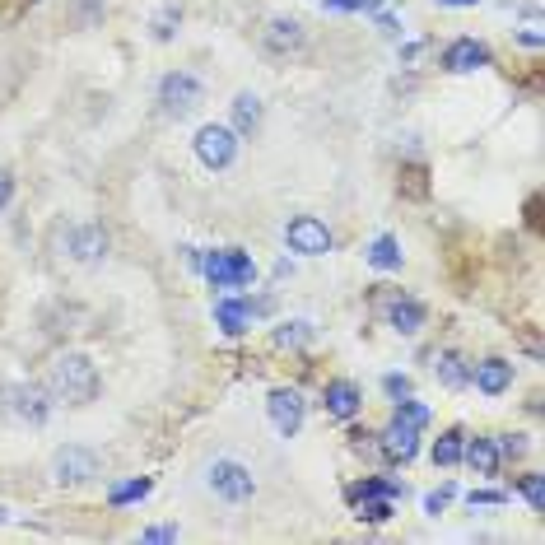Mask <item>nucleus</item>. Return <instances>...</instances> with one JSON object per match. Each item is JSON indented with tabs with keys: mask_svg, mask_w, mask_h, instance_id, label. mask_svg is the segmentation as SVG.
<instances>
[{
	"mask_svg": "<svg viewBox=\"0 0 545 545\" xmlns=\"http://www.w3.org/2000/svg\"><path fill=\"white\" fill-rule=\"evenodd\" d=\"M355 504H359L355 518L359 522H373V527H378V522H387L396 513V499H387V494H364V499H355Z\"/></svg>",
	"mask_w": 545,
	"mask_h": 545,
	"instance_id": "b1692460",
	"label": "nucleus"
},
{
	"mask_svg": "<svg viewBox=\"0 0 545 545\" xmlns=\"http://www.w3.org/2000/svg\"><path fill=\"white\" fill-rule=\"evenodd\" d=\"M368 266H373V271H401V243H396L392 233H378V238H373V243H368Z\"/></svg>",
	"mask_w": 545,
	"mask_h": 545,
	"instance_id": "aec40b11",
	"label": "nucleus"
},
{
	"mask_svg": "<svg viewBox=\"0 0 545 545\" xmlns=\"http://www.w3.org/2000/svg\"><path fill=\"white\" fill-rule=\"evenodd\" d=\"M462 443H466L462 429H448V434H438V443H434V466H457V462H462Z\"/></svg>",
	"mask_w": 545,
	"mask_h": 545,
	"instance_id": "393cba45",
	"label": "nucleus"
},
{
	"mask_svg": "<svg viewBox=\"0 0 545 545\" xmlns=\"http://www.w3.org/2000/svg\"><path fill=\"white\" fill-rule=\"evenodd\" d=\"M331 14H373L378 10V0H322Z\"/></svg>",
	"mask_w": 545,
	"mask_h": 545,
	"instance_id": "c85d7f7f",
	"label": "nucleus"
},
{
	"mask_svg": "<svg viewBox=\"0 0 545 545\" xmlns=\"http://www.w3.org/2000/svg\"><path fill=\"white\" fill-rule=\"evenodd\" d=\"M10 201H14V178L5 173V168H0V210H5Z\"/></svg>",
	"mask_w": 545,
	"mask_h": 545,
	"instance_id": "f704fd0d",
	"label": "nucleus"
},
{
	"mask_svg": "<svg viewBox=\"0 0 545 545\" xmlns=\"http://www.w3.org/2000/svg\"><path fill=\"white\" fill-rule=\"evenodd\" d=\"M154 480L150 476H136V480H122V485H112L108 490V504L112 508H126V504H140V499H150Z\"/></svg>",
	"mask_w": 545,
	"mask_h": 545,
	"instance_id": "4be33fe9",
	"label": "nucleus"
},
{
	"mask_svg": "<svg viewBox=\"0 0 545 545\" xmlns=\"http://www.w3.org/2000/svg\"><path fill=\"white\" fill-rule=\"evenodd\" d=\"M191 145H196V159H201L210 173H224V168H233V159H238V131L224 122H205Z\"/></svg>",
	"mask_w": 545,
	"mask_h": 545,
	"instance_id": "39448f33",
	"label": "nucleus"
},
{
	"mask_svg": "<svg viewBox=\"0 0 545 545\" xmlns=\"http://www.w3.org/2000/svg\"><path fill=\"white\" fill-rule=\"evenodd\" d=\"M205 485L215 499L224 504H252L257 499V476H252V466L238 462V457H215V462L205 466Z\"/></svg>",
	"mask_w": 545,
	"mask_h": 545,
	"instance_id": "f03ea898",
	"label": "nucleus"
},
{
	"mask_svg": "<svg viewBox=\"0 0 545 545\" xmlns=\"http://www.w3.org/2000/svg\"><path fill=\"white\" fill-rule=\"evenodd\" d=\"M66 252H70V261H80V266H103V257H108V229H103V224H70Z\"/></svg>",
	"mask_w": 545,
	"mask_h": 545,
	"instance_id": "9d476101",
	"label": "nucleus"
},
{
	"mask_svg": "<svg viewBox=\"0 0 545 545\" xmlns=\"http://www.w3.org/2000/svg\"><path fill=\"white\" fill-rule=\"evenodd\" d=\"M382 392L392 396V401H401V396H410V378L406 373H387V378H382Z\"/></svg>",
	"mask_w": 545,
	"mask_h": 545,
	"instance_id": "7c9ffc66",
	"label": "nucleus"
},
{
	"mask_svg": "<svg viewBox=\"0 0 545 545\" xmlns=\"http://www.w3.org/2000/svg\"><path fill=\"white\" fill-rule=\"evenodd\" d=\"M201 271L215 289H247L257 280V261L247 257L243 247H224V252H205Z\"/></svg>",
	"mask_w": 545,
	"mask_h": 545,
	"instance_id": "20e7f679",
	"label": "nucleus"
},
{
	"mask_svg": "<svg viewBox=\"0 0 545 545\" xmlns=\"http://www.w3.org/2000/svg\"><path fill=\"white\" fill-rule=\"evenodd\" d=\"M443 10H471V5H480V0H438Z\"/></svg>",
	"mask_w": 545,
	"mask_h": 545,
	"instance_id": "e433bc0d",
	"label": "nucleus"
},
{
	"mask_svg": "<svg viewBox=\"0 0 545 545\" xmlns=\"http://www.w3.org/2000/svg\"><path fill=\"white\" fill-rule=\"evenodd\" d=\"M434 373L443 387H452V392H462L466 382H471V364H466L462 355H438L434 359Z\"/></svg>",
	"mask_w": 545,
	"mask_h": 545,
	"instance_id": "412c9836",
	"label": "nucleus"
},
{
	"mask_svg": "<svg viewBox=\"0 0 545 545\" xmlns=\"http://www.w3.org/2000/svg\"><path fill=\"white\" fill-rule=\"evenodd\" d=\"M471 382L485 396H504L513 387V364L508 359H480V364H471Z\"/></svg>",
	"mask_w": 545,
	"mask_h": 545,
	"instance_id": "dca6fc26",
	"label": "nucleus"
},
{
	"mask_svg": "<svg viewBox=\"0 0 545 545\" xmlns=\"http://www.w3.org/2000/svg\"><path fill=\"white\" fill-rule=\"evenodd\" d=\"M266 410H271V424L280 438H294L303 429V415H308V401H303L299 387H275L266 396Z\"/></svg>",
	"mask_w": 545,
	"mask_h": 545,
	"instance_id": "1a4fd4ad",
	"label": "nucleus"
},
{
	"mask_svg": "<svg viewBox=\"0 0 545 545\" xmlns=\"http://www.w3.org/2000/svg\"><path fill=\"white\" fill-rule=\"evenodd\" d=\"M396 415H401V420H410V424H429V406H424V401H410V396H401V401H396Z\"/></svg>",
	"mask_w": 545,
	"mask_h": 545,
	"instance_id": "cd10ccee",
	"label": "nucleus"
},
{
	"mask_svg": "<svg viewBox=\"0 0 545 545\" xmlns=\"http://www.w3.org/2000/svg\"><path fill=\"white\" fill-rule=\"evenodd\" d=\"M0 522H10V508H0Z\"/></svg>",
	"mask_w": 545,
	"mask_h": 545,
	"instance_id": "4c0bfd02",
	"label": "nucleus"
},
{
	"mask_svg": "<svg viewBox=\"0 0 545 545\" xmlns=\"http://www.w3.org/2000/svg\"><path fill=\"white\" fill-rule=\"evenodd\" d=\"M0 410L10 420L42 429V424L52 420V392L38 387V382H0Z\"/></svg>",
	"mask_w": 545,
	"mask_h": 545,
	"instance_id": "7ed1b4c3",
	"label": "nucleus"
},
{
	"mask_svg": "<svg viewBox=\"0 0 545 545\" xmlns=\"http://www.w3.org/2000/svg\"><path fill=\"white\" fill-rule=\"evenodd\" d=\"M285 243L299 257H327L331 247H336V238H331V229L317 215H294L285 224Z\"/></svg>",
	"mask_w": 545,
	"mask_h": 545,
	"instance_id": "6e6552de",
	"label": "nucleus"
},
{
	"mask_svg": "<svg viewBox=\"0 0 545 545\" xmlns=\"http://www.w3.org/2000/svg\"><path fill=\"white\" fill-rule=\"evenodd\" d=\"M494 443H499V457H522V452H527V443H522V434L494 438Z\"/></svg>",
	"mask_w": 545,
	"mask_h": 545,
	"instance_id": "473e14b6",
	"label": "nucleus"
},
{
	"mask_svg": "<svg viewBox=\"0 0 545 545\" xmlns=\"http://www.w3.org/2000/svg\"><path fill=\"white\" fill-rule=\"evenodd\" d=\"M378 28H382V33H387V38H396V33H401V28H396V19H392V14H378Z\"/></svg>",
	"mask_w": 545,
	"mask_h": 545,
	"instance_id": "c9c22d12",
	"label": "nucleus"
},
{
	"mask_svg": "<svg viewBox=\"0 0 545 545\" xmlns=\"http://www.w3.org/2000/svg\"><path fill=\"white\" fill-rule=\"evenodd\" d=\"M313 336H317L313 322H303V317H294V322H280V327H275V345H280V350H303Z\"/></svg>",
	"mask_w": 545,
	"mask_h": 545,
	"instance_id": "5701e85b",
	"label": "nucleus"
},
{
	"mask_svg": "<svg viewBox=\"0 0 545 545\" xmlns=\"http://www.w3.org/2000/svg\"><path fill=\"white\" fill-rule=\"evenodd\" d=\"M322 406H327L331 420H355L359 410H364V392L350 378H331L322 387Z\"/></svg>",
	"mask_w": 545,
	"mask_h": 545,
	"instance_id": "4468645a",
	"label": "nucleus"
},
{
	"mask_svg": "<svg viewBox=\"0 0 545 545\" xmlns=\"http://www.w3.org/2000/svg\"><path fill=\"white\" fill-rule=\"evenodd\" d=\"M261 47H266V56H299L303 47H308V33H303L299 19H271V24L261 28Z\"/></svg>",
	"mask_w": 545,
	"mask_h": 545,
	"instance_id": "f8f14e48",
	"label": "nucleus"
},
{
	"mask_svg": "<svg viewBox=\"0 0 545 545\" xmlns=\"http://www.w3.org/2000/svg\"><path fill=\"white\" fill-rule=\"evenodd\" d=\"M382 313H387V327L401 331V336H420L424 327V303L406 299V294H396V299L382 303Z\"/></svg>",
	"mask_w": 545,
	"mask_h": 545,
	"instance_id": "f3484780",
	"label": "nucleus"
},
{
	"mask_svg": "<svg viewBox=\"0 0 545 545\" xmlns=\"http://www.w3.org/2000/svg\"><path fill=\"white\" fill-rule=\"evenodd\" d=\"M47 392H52V401H66V406H89L98 396V368L89 355H61L52 364V373H47Z\"/></svg>",
	"mask_w": 545,
	"mask_h": 545,
	"instance_id": "f257e3e1",
	"label": "nucleus"
},
{
	"mask_svg": "<svg viewBox=\"0 0 545 545\" xmlns=\"http://www.w3.org/2000/svg\"><path fill=\"white\" fill-rule=\"evenodd\" d=\"M215 327L224 331V336H247V331H252V303L238 299V294H224V299L215 303Z\"/></svg>",
	"mask_w": 545,
	"mask_h": 545,
	"instance_id": "2eb2a0df",
	"label": "nucleus"
},
{
	"mask_svg": "<svg viewBox=\"0 0 545 545\" xmlns=\"http://www.w3.org/2000/svg\"><path fill=\"white\" fill-rule=\"evenodd\" d=\"M448 499H452V485H443V490H429V494H424V513H429V518H438V513L448 508Z\"/></svg>",
	"mask_w": 545,
	"mask_h": 545,
	"instance_id": "c756f323",
	"label": "nucleus"
},
{
	"mask_svg": "<svg viewBox=\"0 0 545 545\" xmlns=\"http://www.w3.org/2000/svg\"><path fill=\"white\" fill-rule=\"evenodd\" d=\"M205 103V80L201 75H191V70H168L164 80H159V108L168 117H187L191 108H201Z\"/></svg>",
	"mask_w": 545,
	"mask_h": 545,
	"instance_id": "423d86ee",
	"label": "nucleus"
},
{
	"mask_svg": "<svg viewBox=\"0 0 545 545\" xmlns=\"http://www.w3.org/2000/svg\"><path fill=\"white\" fill-rule=\"evenodd\" d=\"M140 541H150V545H164V541H178V527H150V532H140Z\"/></svg>",
	"mask_w": 545,
	"mask_h": 545,
	"instance_id": "72a5a7b5",
	"label": "nucleus"
},
{
	"mask_svg": "<svg viewBox=\"0 0 545 545\" xmlns=\"http://www.w3.org/2000/svg\"><path fill=\"white\" fill-rule=\"evenodd\" d=\"M499 504H508V494H499V490H471V508H499Z\"/></svg>",
	"mask_w": 545,
	"mask_h": 545,
	"instance_id": "2f4dec72",
	"label": "nucleus"
},
{
	"mask_svg": "<svg viewBox=\"0 0 545 545\" xmlns=\"http://www.w3.org/2000/svg\"><path fill=\"white\" fill-rule=\"evenodd\" d=\"M462 462L471 466L476 476H494L504 457H499V443H494V438L480 434V438H466V443H462Z\"/></svg>",
	"mask_w": 545,
	"mask_h": 545,
	"instance_id": "a211bd4d",
	"label": "nucleus"
},
{
	"mask_svg": "<svg viewBox=\"0 0 545 545\" xmlns=\"http://www.w3.org/2000/svg\"><path fill=\"white\" fill-rule=\"evenodd\" d=\"M261 117H266V108H261V98L252 94V89H243V94L233 98V131H238V140H243V136H257V131H261Z\"/></svg>",
	"mask_w": 545,
	"mask_h": 545,
	"instance_id": "6ab92c4d",
	"label": "nucleus"
},
{
	"mask_svg": "<svg viewBox=\"0 0 545 545\" xmlns=\"http://www.w3.org/2000/svg\"><path fill=\"white\" fill-rule=\"evenodd\" d=\"M378 452L387 457V462H410V457L420 452V424L392 415V424L378 434Z\"/></svg>",
	"mask_w": 545,
	"mask_h": 545,
	"instance_id": "9b49d317",
	"label": "nucleus"
},
{
	"mask_svg": "<svg viewBox=\"0 0 545 545\" xmlns=\"http://www.w3.org/2000/svg\"><path fill=\"white\" fill-rule=\"evenodd\" d=\"M103 471L94 448H84V443H66V448H56L52 457V476L56 485H89V480Z\"/></svg>",
	"mask_w": 545,
	"mask_h": 545,
	"instance_id": "0eeeda50",
	"label": "nucleus"
},
{
	"mask_svg": "<svg viewBox=\"0 0 545 545\" xmlns=\"http://www.w3.org/2000/svg\"><path fill=\"white\" fill-rule=\"evenodd\" d=\"M490 66V47L476 38H452L448 47H443V70H452V75H471V70Z\"/></svg>",
	"mask_w": 545,
	"mask_h": 545,
	"instance_id": "ddd939ff",
	"label": "nucleus"
},
{
	"mask_svg": "<svg viewBox=\"0 0 545 545\" xmlns=\"http://www.w3.org/2000/svg\"><path fill=\"white\" fill-rule=\"evenodd\" d=\"M518 494L522 499H527V504H532V513H545V476H522L518 480Z\"/></svg>",
	"mask_w": 545,
	"mask_h": 545,
	"instance_id": "bb28decb",
	"label": "nucleus"
},
{
	"mask_svg": "<svg viewBox=\"0 0 545 545\" xmlns=\"http://www.w3.org/2000/svg\"><path fill=\"white\" fill-rule=\"evenodd\" d=\"M178 24H182V10H178V5H164V10L150 19L154 42H173V38H178Z\"/></svg>",
	"mask_w": 545,
	"mask_h": 545,
	"instance_id": "a878e982",
	"label": "nucleus"
}]
</instances>
